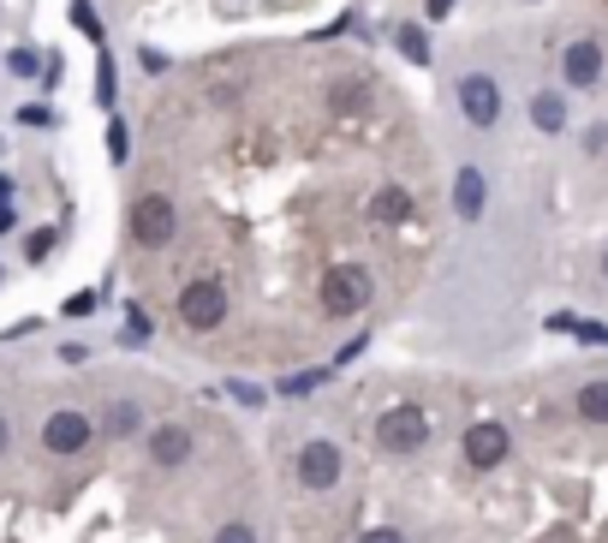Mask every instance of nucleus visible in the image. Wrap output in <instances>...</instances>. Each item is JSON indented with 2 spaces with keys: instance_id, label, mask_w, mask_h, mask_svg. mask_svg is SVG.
Wrapping results in <instances>:
<instances>
[{
  "instance_id": "obj_25",
  "label": "nucleus",
  "mask_w": 608,
  "mask_h": 543,
  "mask_svg": "<svg viewBox=\"0 0 608 543\" xmlns=\"http://www.w3.org/2000/svg\"><path fill=\"white\" fill-rule=\"evenodd\" d=\"M96 311V292H78V299H66V317H90Z\"/></svg>"
},
{
  "instance_id": "obj_30",
  "label": "nucleus",
  "mask_w": 608,
  "mask_h": 543,
  "mask_svg": "<svg viewBox=\"0 0 608 543\" xmlns=\"http://www.w3.org/2000/svg\"><path fill=\"white\" fill-rule=\"evenodd\" d=\"M7 443H12V424H7V418H0V454H7Z\"/></svg>"
},
{
  "instance_id": "obj_17",
  "label": "nucleus",
  "mask_w": 608,
  "mask_h": 543,
  "mask_svg": "<svg viewBox=\"0 0 608 543\" xmlns=\"http://www.w3.org/2000/svg\"><path fill=\"white\" fill-rule=\"evenodd\" d=\"M114 96H120V84H114V61L102 54V61H96V102H102V108H114Z\"/></svg>"
},
{
  "instance_id": "obj_24",
  "label": "nucleus",
  "mask_w": 608,
  "mask_h": 543,
  "mask_svg": "<svg viewBox=\"0 0 608 543\" xmlns=\"http://www.w3.org/2000/svg\"><path fill=\"white\" fill-rule=\"evenodd\" d=\"M143 334H150V317H143V311H126V341H143Z\"/></svg>"
},
{
  "instance_id": "obj_29",
  "label": "nucleus",
  "mask_w": 608,
  "mask_h": 543,
  "mask_svg": "<svg viewBox=\"0 0 608 543\" xmlns=\"http://www.w3.org/2000/svg\"><path fill=\"white\" fill-rule=\"evenodd\" d=\"M7 227H12V203L0 198V233H7Z\"/></svg>"
},
{
  "instance_id": "obj_31",
  "label": "nucleus",
  "mask_w": 608,
  "mask_h": 543,
  "mask_svg": "<svg viewBox=\"0 0 608 543\" xmlns=\"http://www.w3.org/2000/svg\"><path fill=\"white\" fill-rule=\"evenodd\" d=\"M602 275H608V252H602Z\"/></svg>"
},
{
  "instance_id": "obj_4",
  "label": "nucleus",
  "mask_w": 608,
  "mask_h": 543,
  "mask_svg": "<svg viewBox=\"0 0 608 543\" xmlns=\"http://www.w3.org/2000/svg\"><path fill=\"white\" fill-rule=\"evenodd\" d=\"M459 114H466V126L489 131L501 120V84L489 78V72H466V78H459Z\"/></svg>"
},
{
  "instance_id": "obj_14",
  "label": "nucleus",
  "mask_w": 608,
  "mask_h": 543,
  "mask_svg": "<svg viewBox=\"0 0 608 543\" xmlns=\"http://www.w3.org/2000/svg\"><path fill=\"white\" fill-rule=\"evenodd\" d=\"M412 215V198L399 192V185H382L376 198H370V222H382V227H399Z\"/></svg>"
},
{
  "instance_id": "obj_11",
  "label": "nucleus",
  "mask_w": 608,
  "mask_h": 543,
  "mask_svg": "<svg viewBox=\"0 0 608 543\" xmlns=\"http://www.w3.org/2000/svg\"><path fill=\"white\" fill-rule=\"evenodd\" d=\"M150 460L161 466V472H173V466L191 460V430L185 424H156L150 430Z\"/></svg>"
},
{
  "instance_id": "obj_28",
  "label": "nucleus",
  "mask_w": 608,
  "mask_h": 543,
  "mask_svg": "<svg viewBox=\"0 0 608 543\" xmlns=\"http://www.w3.org/2000/svg\"><path fill=\"white\" fill-rule=\"evenodd\" d=\"M454 12V0H429V19H448Z\"/></svg>"
},
{
  "instance_id": "obj_27",
  "label": "nucleus",
  "mask_w": 608,
  "mask_h": 543,
  "mask_svg": "<svg viewBox=\"0 0 608 543\" xmlns=\"http://www.w3.org/2000/svg\"><path fill=\"white\" fill-rule=\"evenodd\" d=\"M143 54V72H168V54H161V49H138Z\"/></svg>"
},
{
  "instance_id": "obj_5",
  "label": "nucleus",
  "mask_w": 608,
  "mask_h": 543,
  "mask_svg": "<svg viewBox=\"0 0 608 543\" xmlns=\"http://www.w3.org/2000/svg\"><path fill=\"white\" fill-rule=\"evenodd\" d=\"M90 436H96V424L84 418V413H72V406H61V413H49V418H42V448H49V454H61V460L84 454V448H90Z\"/></svg>"
},
{
  "instance_id": "obj_23",
  "label": "nucleus",
  "mask_w": 608,
  "mask_h": 543,
  "mask_svg": "<svg viewBox=\"0 0 608 543\" xmlns=\"http://www.w3.org/2000/svg\"><path fill=\"white\" fill-rule=\"evenodd\" d=\"M215 543H257V532H250V525H221Z\"/></svg>"
},
{
  "instance_id": "obj_8",
  "label": "nucleus",
  "mask_w": 608,
  "mask_h": 543,
  "mask_svg": "<svg viewBox=\"0 0 608 543\" xmlns=\"http://www.w3.org/2000/svg\"><path fill=\"white\" fill-rule=\"evenodd\" d=\"M459 448H466V466H478V472H495V466L513 454V436L501 430L495 418H483V424H471V430H466V443H459Z\"/></svg>"
},
{
  "instance_id": "obj_10",
  "label": "nucleus",
  "mask_w": 608,
  "mask_h": 543,
  "mask_svg": "<svg viewBox=\"0 0 608 543\" xmlns=\"http://www.w3.org/2000/svg\"><path fill=\"white\" fill-rule=\"evenodd\" d=\"M483 210H489V180H483V168L466 161V168L454 173V215L459 222H478Z\"/></svg>"
},
{
  "instance_id": "obj_15",
  "label": "nucleus",
  "mask_w": 608,
  "mask_h": 543,
  "mask_svg": "<svg viewBox=\"0 0 608 543\" xmlns=\"http://www.w3.org/2000/svg\"><path fill=\"white\" fill-rule=\"evenodd\" d=\"M578 418H585V424H602V430H608V376H597V383L578 388Z\"/></svg>"
},
{
  "instance_id": "obj_2",
  "label": "nucleus",
  "mask_w": 608,
  "mask_h": 543,
  "mask_svg": "<svg viewBox=\"0 0 608 543\" xmlns=\"http://www.w3.org/2000/svg\"><path fill=\"white\" fill-rule=\"evenodd\" d=\"M173 233H180V203L168 192H143L131 203V245L161 252V245H173Z\"/></svg>"
},
{
  "instance_id": "obj_1",
  "label": "nucleus",
  "mask_w": 608,
  "mask_h": 543,
  "mask_svg": "<svg viewBox=\"0 0 608 543\" xmlns=\"http://www.w3.org/2000/svg\"><path fill=\"white\" fill-rule=\"evenodd\" d=\"M370 292H376V281H370L364 263H334V269H322V317H359L370 311Z\"/></svg>"
},
{
  "instance_id": "obj_6",
  "label": "nucleus",
  "mask_w": 608,
  "mask_h": 543,
  "mask_svg": "<svg viewBox=\"0 0 608 543\" xmlns=\"http://www.w3.org/2000/svg\"><path fill=\"white\" fill-rule=\"evenodd\" d=\"M180 322L185 329H221V322H227V287L221 281H191L180 292Z\"/></svg>"
},
{
  "instance_id": "obj_12",
  "label": "nucleus",
  "mask_w": 608,
  "mask_h": 543,
  "mask_svg": "<svg viewBox=\"0 0 608 543\" xmlns=\"http://www.w3.org/2000/svg\"><path fill=\"white\" fill-rule=\"evenodd\" d=\"M531 126H537V131H548V138H561V131L573 126L567 96H561V91H537V96H531Z\"/></svg>"
},
{
  "instance_id": "obj_19",
  "label": "nucleus",
  "mask_w": 608,
  "mask_h": 543,
  "mask_svg": "<svg viewBox=\"0 0 608 543\" xmlns=\"http://www.w3.org/2000/svg\"><path fill=\"white\" fill-rule=\"evenodd\" d=\"M317 383H322V364H317V371H299V376H287V383H275V394H292V401H299V394H310Z\"/></svg>"
},
{
  "instance_id": "obj_22",
  "label": "nucleus",
  "mask_w": 608,
  "mask_h": 543,
  "mask_svg": "<svg viewBox=\"0 0 608 543\" xmlns=\"http://www.w3.org/2000/svg\"><path fill=\"white\" fill-rule=\"evenodd\" d=\"M7 66L19 72V78H31V72H36L42 61H36V49H12V61H7Z\"/></svg>"
},
{
  "instance_id": "obj_13",
  "label": "nucleus",
  "mask_w": 608,
  "mask_h": 543,
  "mask_svg": "<svg viewBox=\"0 0 608 543\" xmlns=\"http://www.w3.org/2000/svg\"><path fill=\"white\" fill-rule=\"evenodd\" d=\"M102 436H114V443L143 436V406L138 401H108V406H102Z\"/></svg>"
},
{
  "instance_id": "obj_20",
  "label": "nucleus",
  "mask_w": 608,
  "mask_h": 543,
  "mask_svg": "<svg viewBox=\"0 0 608 543\" xmlns=\"http://www.w3.org/2000/svg\"><path fill=\"white\" fill-rule=\"evenodd\" d=\"M131 156V131L126 120H108V161H126Z\"/></svg>"
},
{
  "instance_id": "obj_3",
  "label": "nucleus",
  "mask_w": 608,
  "mask_h": 543,
  "mask_svg": "<svg viewBox=\"0 0 608 543\" xmlns=\"http://www.w3.org/2000/svg\"><path fill=\"white\" fill-rule=\"evenodd\" d=\"M376 443L388 454H418L429 443V418L418 406H388V413L376 418Z\"/></svg>"
},
{
  "instance_id": "obj_7",
  "label": "nucleus",
  "mask_w": 608,
  "mask_h": 543,
  "mask_svg": "<svg viewBox=\"0 0 608 543\" xmlns=\"http://www.w3.org/2000/svg\"><path fill=\"white\" fill-rule=\"evenodd\" d=\"M602 66H608V54H602V42H590V36L561 49V84H567V91H590V84L602 78Z\"/></svg>"
},
{
  "instance_id": "obj_16",
  "label": "nucleus",
  "mask_w": 608,
  "mask_h": 543,
  "mask_svg": "<svg viewBox=\"0 0 608 543\" xmlns=\"http://www.w3.org/2000/svg\"><path fill=\"white\" fill-rule=\"evenodd\" d=\"M394 49L412 66H429V31H418V24H394Z\"/></svg>"
},
{
  "instance_id": "obj_18",
  "label": "nucleus",
  "mask_w": 608,
  "mask_h": 543,
  "mask_svg": "<svg viewBox=\"0 0 608 543\" xmlns=\"http://www.w3.org/2000/svg\"><path fill=\"white\" fill-rule=\"evenodd\" d=\"M72 24H78V31L90 36V42H102V19H96L90 0H72Z\"/></svg>"
},
{
  "instance_id": "obj_26",
  "label": "nucleus",
  "mask_w": 608,
  "mask_h": 543,
  "mask_svg": "<svg viewBox=\"0 0 608 543\" xmlns=\"http://www.w3.org/2000/svg\"><path fill=\"white\" fill-rule=\"evenodd\" d=\"M359 543H406V532H394V525H376V532H364Z\"/></svg>"
},
{
  "instance_id": "obj_21",
  "label": "nucleus",
  "mask_w": 608,
  "mask_h": 543,
  "mask_svg": "<svg viewBox=\"0 0 608 543\" xmlns=\"http://www.w3.org/2000/svg\"><path fill=\"white\" fill-rule=\"evenodd\" d=\"M54 239H61V233H54V227H42V233H31V245H24V257H31V263H42V257H49V252H54Z\"/></svg>"
},
{
  "instance_id": "obj_9",
  "label": "nucleus",
  "mask_w": 608,
  "mask_h": 543,
  "mask_svg": "<svg viewBox=\"0 0 608 543\" xmlns=\"http://www.w3.org/2000/svg\"><path fill=\"white\" fill-rule=\"evenodd\" d=\"M340 466H346V460H340V448L329 443V436H317V443L299 448V483H305V490H334Z\"/></svg>"
}]
</instances>
